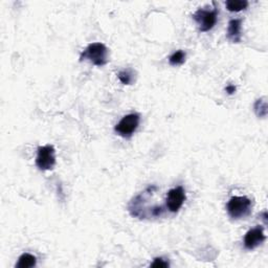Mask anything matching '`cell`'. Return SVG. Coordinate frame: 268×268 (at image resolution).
<instances>
[{"label":"cell","instance_id":"obj_1","mask_svg":"<svg viewBox=\"0 0 268 268\" xmlns=\"http://www.w3.org/2000/svg\"><path fill=\"white\" fill-rule=\"evenodd\" d=\"M88 60L94 65L102 67L109 62V49L104 43L95 42L89 44L80 56V61Z\"/></svg>","mask_w":268,"mask_h":268},{"label":"cell","instance_id":"obj_2","mask_svg":"<svg viewBox=\"0 0 268 268\" xmlns=\"http://www.w3.org/2000/svg\"><path fill=\"white\" fill-rule=\"evenodd\" d=\"M253 209V201L245 197V196H234L231 197L227 204L226 211L231 219H242L251 215Z\"/></svg>","mask_w":268,"mask_h":268},{"label":"cell","instance_id":"obj_3","mask_svg":"<svg viewBox=\"0 0 268 268\" xmlns=\"http://www.w3.org/2000/svg\"><path fill=\"white\" fill-rule=\"evenodd\" d=\"M192 17L194 21L197 23L199 31L206 33L216 25L218 19V10L217 8L214 10L198 9L192 15Z\"/></svg>","mask_w":268,"mask_h":268},{"label":"cell","instance_id":"obj_4","mask_svg":"<svg viewBox=\"0 0 268 268\" xmlns=\"http://www.w3.org/2000/svg\"><path fill=\"white\" fill-rule=\"evenodd\" d=\"M140 116L138 113H130L125 115L114 127V131L123 138H131L139 126Z\"/></svg>","mask_w":268,"mask_h":268},{"label":"cell","instance_id":"obj_5","mask_svg":"<svg viewBox=\"0 0 268 268\" xmlns=\"http://www.w3.org/2000/svg\"><path fill=\"white\" fill-rule=\"evenodd\" d=\"M36 166L41 171L52 170L56 166V150L51 145H46L38 148Z\"/></svg>","mask_w":268,"mask_h":268},{"label":"cell","instance_id":"obj_6","mask_svg":"<svg viewBox=\"0 0 268 268\" xmlns=\"http://www.w3.org/2000/svg\"><path fill=\"white\" fill-rule=\"evenodd\" d=\"M187 199L186 191L185 189L180 186L174 189H171L167 193V199H166V206L171 213H178L183 207L185 201Z\"/></svg>","mask_w":268,"mask_h":268},{"label":"cell","instance_id":"obj_7","mask_svg":"<svg viewBox=\"0 0 268 268\" xmlns=\"http://www.w3.org/2000/svg\"><path fill=\"white\" fill-rule=\"evenodd\" d=\"M266 240V236L264 234V228L262 226H256L252 229H249L244 236L243 243L244 247L248 251H253V249L260 246Z\"/></svg>","mask_w":268,"mask_h":268},{"label":"cell","instance_id":"obj_8","mask_svg":"<svg viewBox=\"0 0 268 268\" xmlns=\"http://www.w3.org/2000/svg\"><path fill=\"white\" fill-rule=\"evenodd\" d=\"M242 20L241 19H231L228 22L226 38L231 43H240L242 41Z\"/></svg>","mask_w":268,"mask_h":268},{"label":"cell","instance_id":"obj_9","mask_svg":"<svg viewBox=\"0 0 268 268\" xmlns=\"http://www.w3.org/2000/svg\"><path fill=\"white\" fill-rule=\"evenodd\" d=\"M36 265H37V258L32 254L24 253L18 259V262L16 263V268H32Z\"/></svg>","mask_w":268,"mask_h":268},{"label":"cell","instance_id":"obj_10","mask_svg":"<svg viewBox=\"0 0 268 268\" xmlns=\"http://www.w3.org/2000/svg\"><path fill=\"white\" fill-rule=\"evenodd\" d=\"M248 2L246 0H227L225 3V7L227 11L233 12V13H238L241 11H244L248 8Z\"/></svg>","mask_w":268,"mask_h":268},{"label":"cell","instance_id":"obj_11","mask_svg":"<svg viewBox=\"0 0 268 268\" xmlns=\"http://www.w3.org/2000/svg\"><path fill=\"white\" fill-rule=\"evenodd\" d=\"M117 78L124 85H132L135 81L134 71L130 68L120 71L118 75H117Z\"/></svg>","mask_w":268,"mask_h":268},{"label":"cell","instance_id":"obj_12","mask_svg":"<svg viewBox=\"0 0 268 268\" xmlns=\"http://www.w3.org/2000/svg\"><path fill=\"white\" fill-rule=\"evenodd\" d=\"M186 52L184 50H177L169 57V63L172 66L183 65L186 62Z\"/></svg>","mask_w":268,"mask_h":268},{"label":"cell","instance_id":"obj_13","mask_svg":"<svg viewBox=\"0 0 268 268\" xmlns=\"http://www.w3.org/2000/svg\"><path fill=\"white\" fill-rule=\"evenodd\" d=\"M254 109L259 117H266L267 115V102L266 98H261L256 101L254 105Z\"/></svg>","mask_w":268,"mask_h":268},{"label":"cell","instance_id":"obj_14","mask_svg":"<svg viewBox=\"0 0 268 268\" xmlns=\"http://www.w3.org/2000/svg\"><path fill=\"white\" fill-rule=\"evenodd\" d=\"M169 266H170L169 262L166 261L164 258H155L153 262L150 264V267H155V268H166Z\"/></svg>","mask_w":268,"mask_h":268},{"label":"cell","instance_id":"obj_15","mask_svg":"<svg viewBox=\"0 0 268 268\" xmlns=\"http://www.w3.org/2000/svg\"><path fill=\"white\" fill-rule=\"evenodd\" d=\"M236 91H237V87H236L235 85L229 84V85H227V86L225 87V92H226V94L229 95V96L234 95V94L236 93Z\"/></svg>","mask_w":268,"mask_h":268}]
</instances>
